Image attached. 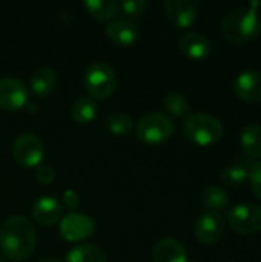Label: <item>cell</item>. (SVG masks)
<instances>
[{"instance_id": "6da1fadb", "label": "cell", "mask_w": 261, "mask_h": 262, "mask_svg": "<svg viewBox=\"0 0 261 262\" xmlns=\"http://www.w3.org/2000/svg\"><path fill=\"white\" fill-rule=\"evenodd\" d=\"M35 229L22 215L9 216L0 227V252L11 261H23L35 249Z\"/></svg>"}, {"instance_id": "7a4b0ae2", "label": "cell", "mask_w": 261, "mask_h": 262, "mask_svg": "<svg viewBox=\"0 0 261 262\" xmlns=\"http://www.w3.org/2000/svg\"><path fill=\"white\" fill-rule=\"evenodd\" d=\"M220 29L229 43L246 45L260 35L261 20L251 6H238L223 17Z\"/></svg>"}, {"instance_id": "3957f363", "label": "cell", "mask_w": 261, "mask_h": 262, "mask_svg": "<svg viewBox=\"0 0 261 262\" xmlns=\"http://www.w3.org/2000/svg\"><path fill=\"white\" fill-rule=\"evenodd\" d=\"M183 132L189 141L197 146H211L222 140L223 124L209 114H191L183 124Z\"/></svg>"}, {"instance_id": "277c9868", "label": "cell", "mask_w": 261, "mask_h": 262, "mask_svg": "<svg viewBox=\"0 0 261 262\" xmlns=\"http://www.w3.org/2000/svg\"><path fill=\"white\" fill-rule=\"evenodd\" d=\"M83 84L91 98L105 100L117 88L115 71L106 61H92L85 72Z\"/></svg>"}, {"instance_id": "5b68a950", "label": "cell", "mask_w": 261, "mask_h": 262, "mask_svg": "<svg viewBox=\"0 0 261 262\" xmlns=\"http://www.w3.org/2000/svg\"><path fill=\"white\" fill-rule=\"evenodd\" d=\"M174 121L163 112H149L143 115L135 126L137 138L149 146L168 141L174 134Z\"/></svg>"}, {"instance_id": "8992f818", "label": "cell", "mask_w": 261, "mask_h": 262, "mask_svg": "<svg viewBox=\"0 0 261 262\" xmlns=\"http://www.w3.org/2000/svg\"><path fill=\"white\" fill-rule=\"evenodd\" d=\"M228 224L238 235H255L261 232V206L254 203L237 204L228 212Z\"/></svg>"}, {"instance_id": "52a82bcc", "label": "cell", "mask_w": 261, "mask_h": 262, "mask_svg": "<svg viewBox=\"0 0 261 262\" xmlns=\"http://www.w3.org/2000/svg\"><path fill=\"white\" fill-rule=\"evenodd\" d=\"M12 155L23 167H37L45 157L43 141L31 132L20 134L12 143Z\"/></svg>"}, {"instance_id": "ba28073f", "label": "cell", "mask_w": 261, "mask_h": 262, "mask_svg": "<svg viewBox=\"0 0 261 262\" xmlns=\"http://www.w3.org/2000/svg\"><path fill=\"white\" fill-rule=\"evenodd\" d=\"M95 230V223L91 216L71 212L60 221V236L69 243H77L89 238Z\"/></svg>"}, {"instance_id": "9c48e42d", "label": "cell", "mask_w": 261, "mask_h": 262, "mask_svg": "<svg viewBox=\"0 0 261 262\" xmlns=\"http://www.w3.org/2000/svg\"><path fill=\"white\" fill-rule=\"evenodd\" d=\"M28 104V89L25 83L14 77L0 78V109L18 111Z\"/></svg>"}, {"instance_id": "30bf717a", "label": "cell", "mask_w": 261, "mask_h": 262, "mask_svg": "<svg viewBox=\"0 0 261 262\" xmlns=\"http://www.w3.org/2000/svg\"><path fill=\"white\" fill-rule=\"evenodd\" d=\"M226 230V221L220 212L208 210L195 223V236L202 244H214L220 241Z\"/></svg>"}, {"instance_id": "8fae6325", "label": "cell", "mask_w": 261, "mask_h": 262, "mask_svg": "<svg viewBox=\"0 0 261 262\" xmlns=\"http://www.w3.org/2000/svg\"><path fill=\"white\" fill-rule=\"evenodd\" d=\"M165 12L177 28H189L198 17V3L194 0H166Z\"/></svg>"}, {"instance_id": "7c38bea8", "label": "cell", "mask_w": 261, "mask_h": 262, "mask_svg": "<svg viewBox=\"0 0 261 262\" xmlns=\"http://www.w3.org/2000/svg\"><path fill=\"white\" fill-rule=\"evenodd\" d=\"M235 95L248 103H261V72L243 71L234 81Z\"/></svg>"}, {"instance_id": "4fadbf2b", "label": "cell", "mask_w": 261, "mask_h": 262, "mask_svg": "<svg viewBox=\"0 0 261 262\" xmlns=\"http://www.w3.org/2000/svg\"><path fill=\"white\" fill-rule=\"evenodd\" d=\"M178 49L185 57H188L191 60H203L211 54L212 45L206 35L195 32V31H191V32H186L180 37Z\"/></svg>"}, {"instance_id": "5bb4252c", "label": "cell", "mask_w": 261, "mask_h": 262, "mask_svg": "<svg viewBox=\"0 0 261 262\" xmlns=\"http://www.w3.org/2000/svg\"><path fill=\"white\" fill-rule=\"evenodd\" d=\"M252 164H254V161L246 158L245 155L235 158L222 170V175H220L222 183L232 189H238V187L245 186L249 181Z\"/></svg>"}, {"instance_id": "9a60e30c", "label": "cell", "mask_w": 261, "mask_h": 262, "mask_svg": "<svg viewBox=\"0 0 261 262\" xmlns=\"http://www.w3.org/2000/svg\"><path fill=\"white\" fill-rule=\"evenodd\" d=\"M154 262H188L186 247L175 238L160 239L152 250Z\"/></svg>"}, {"instance_id": "2e32d148", "label": "cell", "mask_w": 261, "mask_h": 262, "mask_svg": "<svg viewBox=\"0 0 261 262\" xmlns=\"http://www.w3.org/2000/svg\"><path fill=\"white\" fill-rule=\"evenodd\" d=\"M32 216L42 226H54L62 218V204L57 198L45 195L34 203Z\"/></svg>"}, {"instance_id": "e0dca14e", "label": "cell", "mask_w": 261, "mask_h": 262, "mask_svg": "<svg viewBox=\"0 0 261 262\" xmlns=\"http://www.w3.org/2000/svg\"><path fill=\"white\" fill-rule=\"evenodd\" d=\"M106 35L118 46H131L138 38V28L129 18H118L106 25Z\"/></svg>"}, {"instance_id": "ac0fdd59", "label": "cell", "mask_w": 261, "mask_h": 262, "mask_svg": "<svg viewBox=\"0 0 261 262\" xmlns=\"http://www.w3.org/2000/svg\"><path fill=\"white\" fill-rule=\"evenodd\" d=\"M240 144L246 158L252 161L261 158V124L251 123L245 126L240 135Z\"/></svg>"}, {"instance_id": "d6986e66", "label": "cell", "mask_w": 261, "mask_h": 262, "mask_svg": "<svg viewBox=\"0 0 261 262\" xmlns=\"http://www.w3.org/2000/svg\"><path fill=\"white\" fill-rule=\"evenodd\" d=\"M55 86H57V75L48 66H42L35 69L34 74L31 75V89L37 97H46L55 89Z\"/></svg>"}, {"instance_id": "ffe728a7", "label": "cell", "mask_w": 261, "mask_h": 262, "mask_svg": "<svg viewBox=\"0 0 261 262\" xmlns=\"http://www.w3.org/2000/svg\"><path fill=\"white\" fill-rule=\"evenodd\" d=\"M65 262H106V255L94 244H80L68 252Z\"/></svg>"}, {"instance_id": "44dd1931", "label": "cell", "mask_w": 261, "mask_h": 262, "mask_svg": "<svg viewBox=\"0 0 261 262\" xmlns=\"http://www.w3.org/2000/svg\"><path fill=\"white\" fill-rule=\"evenodd\" d=\"M97 103L91 97H80L71 106V115L75 123L88 124L97 117Z\"/></svg>"}, {"instance_id": "7402d4cb", "label": "cell", "mask_w": 261, "mask_h": 262, "mask_svg": "<svg viewBox=\"0 0 261 262\" xmlns=\"http://www.w3.org/2000/svg\"><path fill=\"white\" fill-rule=\"evenodd\" d=\"M83 6L89 15L100 21L111 20L118 11V3L115 0H83Z\"/></svg>"}, {"instance_id": "603a6c76", "label": "cell", "mask_w": 261, "mask_h": 262, "mask_svg": "<svg viewBox=\"0 0 261 262\" xmlns=\"http://www.w3.org/2000/svg\"><path fill=\"white\" fill-rule=\"evenodd\" d=\"M200 200H202V204L212 212H218L229 206L228 193L220 186H214V184L203 189Z\"/></svg>"}, {"instance_id": "cb8c5ba5", "label": "cell", "mask_w": 261, "mask_h": 262, "mask_svg": "<svg viewBox=\"0 0 261 262\" xmlns=\"http://www.w3.org/2000/svg\"><path fill=\"white\" fill-rule=\"evenodd\" d=\"M165 107L169 114L178 118H188L191 115V103L189 100L177 91H171L163 98Z\"/></svg>"}, {"instance_id": "d4e9b609", "label": "cell", "mask_w": 261, "mask_h": 262, "mask_svg": "<svg viewBox=\"0 0 261 262\" xmlns=\"http://www.w3.org/2000/svg\"><path fill=\"white\" fill-rule=\"evenodd\" d=\"M106 129L112 134V135H117V137H122V135H126L132 130L134 127V120L131 118V115H128L126 112H122V111H117V112H111L108 117H106Z\"/></svg>"}, {"instance_id": "484cf974", "label": "cell", "mask_w": 261, "mask_h": 262, "mask_svg": "<svg viewBox=\"0 0 261 262\" xmlns=\"http://www.w3.org/2000/svg\"><path fill=\"white\" fill-rule=\"evenodd\" d=\"M148 5H149L148 0H123L118 3V8H122L129 15H138L145 12Z\"/></svg>"}, {"instance_id": "4316f807", "label": "cell", "mask_w": 261, "mask_h": 262, "mask_svg": "<svg viewBox=\"0 0 261 262\" xmlns=\"http://www.w3.org/2000/svg\"><path fill=\"white\" fill-rule=\"evenodd\" d=\"M249 184H251L254 195L258 200H261V160L254 161V164H252L251 175H249Z\"/></svg>"}, {"instance_id": "83f0119b", "label": "cell", "mask_w": 261, "mask_h": 262, "mask_svg": "<svg viewBox=\"0 0 261 262\" xmlns=\"http://www.w3.org/2000/svg\"><path fill=\"white\" fill-rule=\"evenodd\" d=\"M35 178L38 183L42 184H51L54 180H55V172L51 166L48 164H40L37 166V170H35Z\"/></svg>"}, {"instance_id": "f1b7e54d", "label": "cell", "mask_w": 261, "mask_h": 262, "mask_svg": "<svg viewBox=\"0 0 261 262\" xmlns=\"http://www.w3.org/2000/svg\"><path fill=\"white\" fill-rule=\"evenodd\" d=\"M63 204H65L68 209H71V210L77 209L78 204H80V196H78V193H77L75 190H72V189L65 190V192H63Z\"/></svg>"}, {"instance_id": "f546056e", "label": "cell", "mask_w": 261, "mask_h": 262, "mask_svg": "<svg viewBox=\"0 0 261 262\" xmlns=\"http://www.w3.org/2000/svg\"><path fill=\"white\" fill-rule=\"evenodd\" d=\"M38 262H62L60 259H57V258H43V259H40Z\"/></svg>"}, {"instance_id": "4dcf8cb0", "label": "cell", "mask_w": 261, "mask_h": 262, "mask_svg": "<svg viewBox=\"0 0 261 262\" xmlns=\"http://www.w3.org/2000/svg\"><path fill=\"white\" fill-rule=\"evenodd\" d=\"M0 262H3V261H2V258H0Z\"/></svg>"}]
</instances>
